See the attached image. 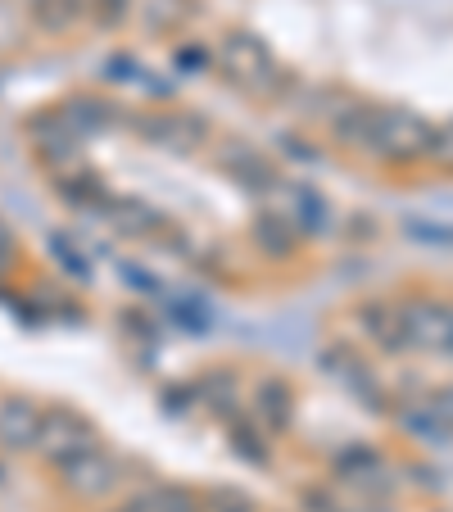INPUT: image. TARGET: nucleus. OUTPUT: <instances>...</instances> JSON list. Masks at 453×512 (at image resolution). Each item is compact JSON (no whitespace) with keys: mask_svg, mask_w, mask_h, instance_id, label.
<instances>
[{"mask_svg":"<svg viewBox=\"0 0 453 512\" xmlns=\"http://www.w3.org/2000/svg\"><path fill=\"white\" fill-rule=\"evenodd\" d=\"M431 136H435V127L426 118L408 114V109H372L367 136L358 150L386 159V164H417L431 150Z\"/></svg>","mask_w":453,"mask_h":512,"instance_id":"nucleus-1","label":"nucleus"},{"mask_svg":"<svg viewBox=\"0 0 453 512\" xmlns=\"http://www.w3.org/2000/svg\"><path fill=\"white\" fill-rule=\"evenodd\" d=\"M222 68H227V78L241 91H250V96H272V91L281 87V64L250 32H232V37L222 41Z\"/></svg>","mask_w":453,"mask_h":512,"instance_id":"nucleus-2","label":"nucleus"},{"mask_svg":"<svg viewBox=\"0 0 453 512\" xmlns=\"http://www.w3.org/2000/svg\"><path fill=\"white\" fill-rule=\"evenodd\" d=\"M37 445L46 449L59 467H68L73 458L96 449V426H91L82 413H73V408H55V413H41Z\"/></svg>","mask_w":453,"mask_h":512,"instance_id":"nucleus-3","label":"nucleus"},{"mask_svg":"<svg viewBox=\"0 0 453 512\" xmlns=\"http://www.w3.org/2000/svg\"><path fill=\"white\" fill-rule=\"evenodd\" d=\"M449 336H453V309L449 304H399V340L413 349H435V354H449Z\"/></svg>","mask_w":453,"mask_h":512,"instance_id":"nucleus-4","label":"nucleus"},{"mask_svg":"<svg viewBox=\"0 0 453 512\" xmlns=\"http://www.w3.org/2000/svg\"><path fill=\"white\" fill-rule=\"evenodd\" d=\"M136 132L145 141H155L159 150H168V155H191V150L204 145L209 127L195 114H145V118H136Z\"/></svg>","mask_w":453,"mask_h":512,"instance_id":"nucleus-5","label":"nucleus"},{"mask_svg":"<svg viewBox=\"0 0 453 512\" xmlns=\"http://www.w3.org/2000/svg\"><path fill=\"white\" fill-rule=\"evenodd\" d=\"M64 476H68V490H78V494H109L118 485V463L114 458H105V454H82V458H73V463L64 467Z\"/></svg>","mask_w":453,"mask_h":512,"instance_id":"nucleus-6","label":"nucleus"},{"mask_svg":"<svg viewBox=\"0 0 453 512\" xmlns=\"http://www.w3.org/2000/svg\"><path fill=\"white\" fill-rule=\"evenodd\" d=\"M37 431H41V413L32 404L10 399V404L0 408V445L28 449V445H37Z\"/></svg>","mask_w":453,"mask_h":512,"instance_id":"nucleus-7","label":"nucleus"},{"mask_svg":"<svg viewBox=\"0 0 453 512\" xmlns=\"http://www.w3.org/2000/svg\"><path fill=\"white\" fill-rule=\"evenodd\" d=\"M354 322L376 340V345H386V349L404 345V340H399V309H390V304H363V309L354 313Z\"/></svg>","mask_w":453,"mask_h":512,"instance_id":"nucleus-8","label":"nucleus"},{"mask_svg":"<svg viewBox=\"0 0 453 512\" xmlns=\"http://www.w3.org/2000/svg\"><path fill=\"white\" fill-rule=\"evenodd\" d=\"M259 413H263V422H268L272 431H286L290 417H295L286 381H263V386H259Z\"/></svg>","mask_w":453,"mask_h":512,"instance_id":"nucleus-9","label":"nucleus"},{"mask_svg":"<svg viewBox=\"0 0 453 512\" xmlns=\"http://www.w3.org/2000/svg\"><path fill=\"white\" fill-rule=\"evenodd\" d=\"M254 241H259L268 254H277V259H281V254L295 250V227H290L286 218H277V213H263L259 223H254Z\"/></svg>","mask_w":453,"mask_h":512,"instance_id":"nucleus-10","label":"nucleus"},{"mask_svg":"<svg viewBox=\"0 0 453 512\" xmlns=\"http://www.w3.org/2000/svg\"><path fill=\"white\" fill-rule=\"evenodd\" d=\"M236 155H227V168H232L241 182H250V191H268L272 186V168L263 164L254 150H245V145H232Z\"/></svg>","mask_w":453,"mask_h":512,"instance_id":"nucleus-11","label":"nucleus"},{"mask_svg":"<svg viewBox=\"0 0 453 512\" xmlns=\"http://www.w3.org/2000/svg\"><path fill=\"white\" fill-rule=\"evenodd\" d=\"M32 14H37L41 28L50 32H64L68 23L82 14V0H32Z\"/></svg>","mask_w":453,"mask_h":512,"instance_id":"nucleus-12","label":"nucleus"},{"mask_svg":"<svg viewBox=\"0 0 453 512\" xmlns=\"http://www.w3.org/2000/svg\"><path fill=\"white\" fill-rule=\"evenodd\" d=\"M68 109H73V114H59V123L73 127V132H87V127H91V132H100V127L109 123V118H105L109 109L100 105V100H73Z\"/></svg>","mask_w":453,"mask_h":512,"instance_id":"nucleus-13","label":"nucleus"},{"mask_svg":"<svg viewBox=\"0 0 453 512\" xmlns=\"http://www.w3.org/2000/svg\"><path fill=\"white\" fill-rule=\"evenodd\" d=\"M114 213L123 218V232H132V236H141V232H150V227L159 223V213L155 209H145V204H136V200H127V204H114Z\"/></svg>","mask_w":453,"mask_h":512,"instance_id":"nucleus-14","label":"nucleus"},{"mask_svg":"<svg viewBox=\"0 0 453 512\" xmlns=\"http://www.w3.org/2000/svg\"><path fill=\"white\" fill-rule=\"evenodd\" d=\"M426 159H431L435 168H444V173H453V123H449V127H435Z\"/></svg>","mask_w":453,"mask_h":512,"instance_id":"nucleus-15","label":"nucleus"},{"mask_svg":"<svg viewBox=\"0 0 453 512\" xmlns=\"http://www.w3.org/2000/svg\"><path fill=\"white\" fill-rule=\"evenodd\" d=\"M299 227H313V232H327V204L318 200L313 191H299Z\"/></svg>","mask_w":453,"mask_h":512,"instance_id":"nucleus-16","label":"nucleus"},{"mask_svg":"<svg viewBox=\"0 0 453 512\" xmlns=\"http://www.w3.org/2000/svg\"><path fill=\"white\" fill-rule=\"evenodd\" d=\"M426 413H431L444 431H453V390H435L431 404H426Z\"/></svg>","mask_w":453,"mask_h":512,"instance_id":"nucleus-17","label":"nucleus"},{"mask_svg":"<svg viewBox=\"0 0 453 512\" xmlns=\"http://www.w3.org/2000/svg\"><path fill=\"white\" fill-rule=\"evenodd\" d=\"M100 5V23H118L127 14V0H96Z\"/></svg>","mask_w":453,"mask_h":512,"instance_id":"nucleus-18","label":"nucleus"},{"mask_svg":"<svg viewBox=\"0 0 453 512\" xmlns=\"http://www.w3.org/2000/svg\"><path fill=\"white\" fill-rule=\"evenodd\" d=\"M14 263V232L0 223V268H10Z\"/></svg>","mask_w":453,"mask_h":512,"instance_id":"nucleus-19","label":"nucleus"},{"mask_svg":"<svg viewBox=\"0 0 453 512\" xmlns=\"http://www.w3.org/2000/svg\"><path fill=\"white\" fill-rule=\"evenodd\" d=\"M118 512H141V508H118Z\"/></svg>","mask_w":453,"mask_h":512,"instance_id":"nucleus-20","label":"nucleus"},{"mask_svg":"<svg viewBox=\"0 0 453 512\" xmlns=\"http://www.w3.org/2000/svg\"><path fill=\"white\" fill-rule=\"evenodd\" d=\"M449 354H453V336H449Z\"/></svg>","mask_w":453,"mask_h":512,"instance_id":"nucleus-21","label":"nucleus"}]
</instances>
